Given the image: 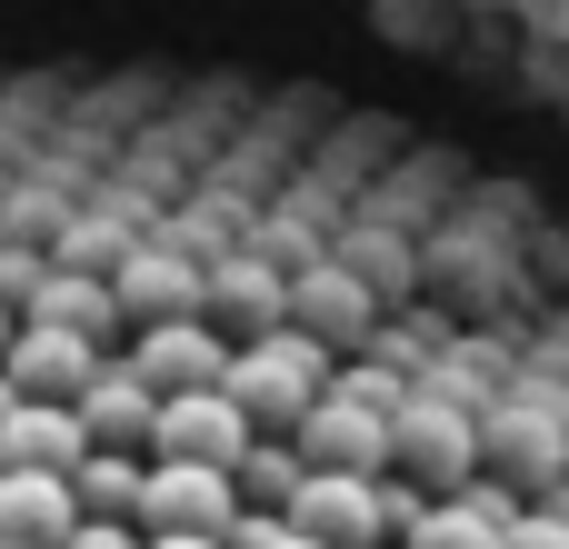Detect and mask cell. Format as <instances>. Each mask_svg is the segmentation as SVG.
I'll use <instances>...</instances> for the list:
<instances>
[{
  "mask_svg": "<svg viewBox=\"0 0 569 549\" xmlns=\"http://www.w3.org/2000/svg\"><path fill=\"white\" fill-rule=\"evenodd\" d=\"M370 40L569 140V0H400L370 10Z\"/></svg>",
  "mask_w": 569,
  "mask_h": 549,
  "instance_id": "cell-1",
  "label": "cell"
},
{
  "mask_svg": "<svg viewBox=\"0 0 569 549\" xmlns=\"http://www.w3.org/2000/svg\"><path fill=\"white\" fill-rule=\"evenodd\" d=\"M140 520H150V540H230V520H240V490H230L220 470L150 460V480H140Z\"/></svg>",
  "mask_w": 569,
  "mask_h": 549,
  "instance_id": "cell-2",
  "label": "cell"
},
{
  "mask_svg": "<svg viewBox=\"0 0 569 549\" xmlns=\"http://www.w3.org/2000/svg\"><path fill=\"white\" fill-rule=\"evenodd\" d=\"M240 450H250V420L220 400V390H190V400H160V420H150V460H180V470H240Z\"/></svg>",
  "mask_w": 569,
  "mask_h": 549,
  "instance_id": "cell-3",
  "label": "cell"
},
{
  "mask_svg": "<svg viewBox=\"0 0 569 549\" xmlns=\"http://www.w3.org/2000/svg\"><path fill=\"white\" fill-rule=\"evenodd\" d=\"M0 380H10V400L80 410V390L100 380V350H90V340H70V330H20V340H10V360H0Z\"/></svg>",
  "mask_w": 569,
  "mask_h": 549,
  "instance_id": "cell-4",
  "label": "cell"
},
{
  "mask_svg": "<svg viewBox=\"0 0 569 549\" xmlns=\"http://www.w3.org/2000/svg\"><path fill=\"white\" fill-rule=\"evenodd\" d=\"M280 520L300 540H320V549H390V530H380V480H300Z\"/></svg>",
  "mask_w": 569,
  "mask_h": 549,
  "instance_id": "cell-5",
  "label": "cell"
},
{
  "mask_svg": "<svg viewBox=\"0 0 569 549\" xmlns=\"http://www.w3.org/2000/svg\"><path fill=\"white\" fill-rule=\"evenodd\" d=\"M80 460H90L80 410H40V400H20V410L0 420V470H20V480H80Z\"/></svg>",
  "mask_w": 569,
  "mask_h": 549,
  "instance_id": "cell-6",
  "label": "cell"
},
{
  "mask_svg": "<svg viewBox=\"0 0 569 549\" xmlns=\"http://www.w3.org/2000/svg\"><path fill=\"white\" fill-rule=\"evenodd\" d=\"M510 520H520V500L500 480H470L460 500H430L400 549H510Z\"/></svg>",
  "mask_w": 569,
  "mask_h": 549,
  "instance_id": "cell-7",
  "label": "cell"
},
{
  "mask_svg": "<svg viewBox=\"0 0 569 549\" xmlns=\"http://www.w3.org/2000/svg\"><path fill=\"white\" fill-rule=\"evenodd\" d=\"M70 530H80L70 480H20V470H0V549H60Z\"/></svg>",
  "mask_w": 569,
  "mask_h": 549,
  "instance_id": "cell-8",
  "label": "cell"
},
{
  "mask_svg": "<svg viewBox=\"0 0 569 549\" xmlns=\"http://www.w3.org/2000/svg\"><path fill=\"white\" fill-rule=\"evenodd\" d=\"M140 480H150V460H80V480H70V500H80V520H140Z\"/></svg>",
  "mask_w": 569,
  "mask_h": 549,
  "instance_id": "cell-9",
  "label": "cell"
},
{
  "mask_svg": "<svg viewBox=\"0 0 569 549\" xmlns=\"http://www.w3.org/2000/svg\"><path fill=\"white\" fill-rule=\"evenodd\" d=\"M60 549H140V540H130L120 520H80V530H70V540H60Z\"/></svg>",
  "mask_w": 569,
  "mask_h": 549,
  "instance_id": "cell-10",
  "label": "cell"
},
{
  "mask_svg": "<svg viewBox=\"0 0 569 549\" xmlns=\"http://www.w3.org/2000/svg\"><path fill=\"white\" fill-rule=\"evenodd\" d=\"M140 549H220V540H140Z\"/></svg>",
  "mask_w": 569,
  "mask_h": 549,
  "instance_id": "cell-11",
  "label": "cell"
},
{
  "mask_svg": "<svg viewBox=\"0 0 569 549\" xmlns=\"http://www.w3.org/2000/svg\"><path fill=\"white\" fill-rule=\"evenodd\" d=\"M10 410H20V400H10V380H0V420H10Z\"/></svg>",
  "mask_w": 569,
  "mask_h": 549,
  "instance_id": "cell-12",
  "label": "cell"
}]
</instances>
